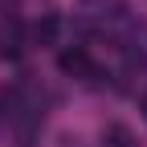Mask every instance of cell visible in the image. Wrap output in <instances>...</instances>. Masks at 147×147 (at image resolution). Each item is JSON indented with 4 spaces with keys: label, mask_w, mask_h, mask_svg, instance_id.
I'll list each match as a JSON object with an SVG mask.
<instances>
[{
    "label": "cell",
    "mask_w": 147,
    "mask_h": 147,
    "mask_svg": "<svg viewBox=\"0 0 147 147\" xmlns=\"http://www.w3.org/2000/svg\"><path fill=\"white\" fill-rule=\"evenodd\" d=\"M57 69L65 74V78H90V74H94V61H90L86 45H74V49L57 53Z\"/></svg>",
    "instance_id": "1"
},
{
    "label": "cell",
    "mask_w": 147,
    "mask_h": 147,
    "mask_svg": "<svg viewBox=\"0 0 147 147\" xmlns=\"http://www.w3.org/2000/svg\"><path fill=\"white\" fill-rule=\"evenodd\" d=\"M57 37H61V16H57V12H45L41 21L33 25V41H37V45H53Z\"/></svg>",
    "instance_id": "2"
},
{
    "label": "cell",
    "mask_w": 147,
    "mask_h": 147,
    "mask_svg": "<svg viewBox=\"0 0 147 147\" xmlns=\"http://www.w3.org/2000/svg\"><path fill=\"white\" fill-rule=\"evenodd\" d=\"M102 139H106V147H135V135H131V131H127V127H123V123H110Z\"/></svg>",
    "instance_id": "3"
},
{
    "label": "cell",
    "mask_w": 147,
    "mask_h": 147,
    "mask_svg": "<svg viewBox=\"0 0 147 147\" xmlns=\"http://www.w3.org/2000/svg\"><path fill=\"white\" fill-rule=\"evenodd\" d=\"M139 106H143V119H147V94H143V102H139Z\"/></svg>",
    "instance_id": "4"
}]
</instances>
